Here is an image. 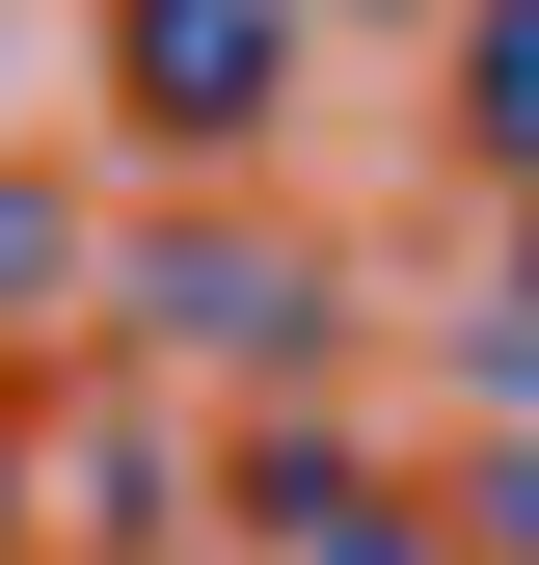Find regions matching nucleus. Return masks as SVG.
Returning <instances> with one entry per match:
<instances>
[{"label": "nucleus", "mask_w": 539, "mask_h": 565, "mask_svg": "<svg viewBox=\"0 0 539 565\" xmlns=\"http://www.w3.org/2000/svg\"><path fill=\"white\" fill-rule=\"evenodd\" d=\"M270 54H297V0H135V108H162V135H243Z\"/></svg>", "instance_id": "obj_1"}, {"label": "nucleus", "mask_w": 539, "mask_h": 565, "mask_svg": "<svg viewBox=\"0 0 539 565\" xmlns=\"http://www.w3.org/2000/svg\"><path fill=\"white\" fill-rule=\"evenodd\" d=\"M458 108H486L512 162H539V0H486V28H458Z\"/></svg>", "instance_id": "obj_2"}, {"label": "nucleus", "mask_w": 539, "mask_h": 565, "mask_svg": "<svg viewBox=\"0 0 539 565\" xmlns=\"http://www.w3.org/2000/svg\"><path fill=\"white\" fill-rule=\"evenodd\" d=\"M512 269H539V189H512Z\"/></svg>", "instance_id": "obj_3"}]
</instances>
